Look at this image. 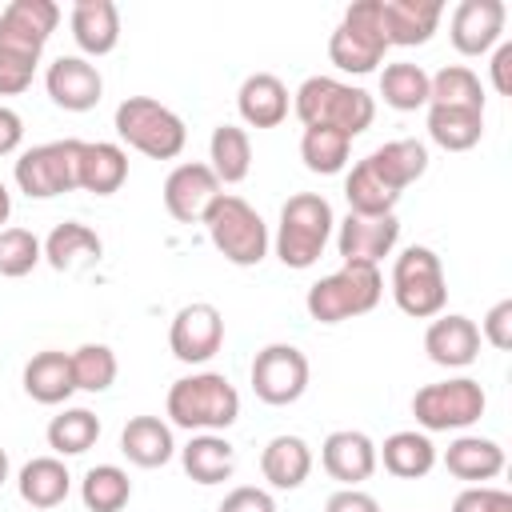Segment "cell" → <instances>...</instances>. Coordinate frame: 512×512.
<instances>
[{"label":"cell","mask_w":512,"mask_h":512,"mask_svg":"<svg viewBox=\"0 0 512 512\" xmlns=\"http://www.w3.org/2000/svg\"><path fill=\"white\" fill-rule=\"evenodd\" d=\"M292 112L304 128H336L344 136H360L376 120V100L360 84L336 76H308L292 92Z\"/></svg>","instance_id":"cell-1"},{"label":"cell","mask_w":512,"mask_h":512,"mask_svg":"<svg viewBox=\"0 0 512 512\" xmlns=\"http://www.w3.org/2000/svg\"><path fill=\"white\" fill-rule=\"evenodd\" d=\"M164 412L184 432H224L240 420V392L224 372H192L172 380Z\"/></svg>","instance_id":"cell-2"},{"label":"cell","mask_w":512,"mask_h":512,"mask_svg":"<svg viewBox=\"0 0 512 512\" xmlns=\"http://www.w3.org/2000/svg\"><path fill=\"white\" fill-rule=\"evenodd\" d=\"M336 232V212L320 192H296L280 204V220H276V256L284 268H312L328 240Z\"/></svg>","instance_id":"cell-3"},{"label":"cell","mask_w":512,"mask_h":512,"mask_svg":"<svg viewBox=\"0 0 512 512\" xmlns=\"http://www.w3.org/2000/svg\"><path fill=\"white\" fill-rule=\"evenodd\" d=\"M112 128L128 148H136L140 156H152V160H176L184 152V144H188L184 120L168 104H160L152 96L120 100L116 116H112Z\"/></svg>","instance_id":"cell-4"},{"label":"cell","mask_w":512,"mask_h":512,"mask_svg":"<svg viewBox=\"0 0 512 512\" xmlns=\"http://www.w3.org/2000/svg\"><path fill=\"white\" fill-rule=\"evenodd\" d=\"M204 228H208V240L212 248L236 264V268H256L264 256H268V224L264 216L244 200V196H232V192H220L216 204L208 208L204 216Z\"/></svg>","instance_id":"cell-5"},{"label":"cell","mask_w":512,"mask_h":512,"mask_svg":"<svg viewBox=\"0 0 512 512\" xmlns=\"http://www.w3.org/2000/svg\"><path fill=\"white\" fill-rule=\"evenodd\" d=\"M384 296V276L372 264H340L332 276H320L308 296L304 308L316 324H340L352 316H364L380 304Z\"/></svg>","instance_id":"cell-6"},{"label":"cell","mask_w":512,"mask_h":512,"mask_svg":"<svg viewBox=\"0 0 512 512\" xmlns=\"http://www.w3.org/2000/svg\"><path fill=\"white\" fill-rule=\"evenodd\" d=\"M384 52H388V40H384V24H380V0L348 4L340 24L328 36V60L340 72L368 76L384 64Z\"/></svg>","instance_id":"cell-7"},{"label":"cell","mask_w":512,"mask_h":512,"mask_svg":"<svg viewBox=\"0 0 512 512\" xmlns=\"http://www.w3.org/2000/svg\"><path fill=\"white\" fill-rule=\"evenodd\" d=\"M392 300L412 320H432L448 304L444 264L428 244H412L392 264Z\"/></svg>","instance_id":"cell-8"},{"label":"cell","mask_w":512,"mask_h":512,"mask_svg":"<svg viewBox=\"0 0 512 512\" xmlns=\"http://www.w3.org/2000/svg\"><path fill=\"white\" fill-rule=\"evenodd\" d=\"M484 408H488V396L472 376H448V380L424 384L412 396V416L424 432H464L484 416Z\"/></svg>","instance_id":"cell-9"},{"label":"cell","mask_w":512,"mask_h":512,"mask_svg":"<svg viewBox=\"0 0 512 512\" xmlns=\"http://www.w3.org/2000/svg\"><path fill=\"white\" fill-rule=\"evenodd\" d=\"M76 164H80V140H48L28 152H20L12 176L16 188L32 200H52L64 192H76Z\"/></svg>","instance_id":"cell-10"},{"label":"cell","mask_w":512,"mask_h":512,"mask_svg":"<svg viewBox=\"0 0 512 512\" xmlns=\"http://www.w3.org/2000/svg\"><path fill=\"white\" fill-rule=\"evenodd\" d=\"M252 392L272 404V408H284V404H296L304 392H308V356L296 348V344H264L252 360Z\"/></svg>","instance_id":"cell-11"},{"label":"cell","mask_w":512,"mask_h":512,"mask_svg":"<svg viewBox=\"0 0 512 512\" xmlns=\"http://www.w3.org/2000/svg\"><path fill=\"white\" fill-rule=\"evenodd\" d=\"M56 24H60V8L52 0H12L0 12V56L36 68Z\"/></svg>","instance_id":"cell-12"},{"label":"cell","mask_w":512,"mask_h":512,"mask_svg":"<svg viewBox=\"0 0 512 512\" xmlns=\"http://www.w3.org/2000/svg\"><path fill=\"white\" fill-rule=\"evenodd\" d=\"M224 344V316L208 300L184 304L168 324V348L180 364H208Z\"/></svg>","instance_id":"cell-13"},{"label":"cell","mask_w":512,"mask_h":512,"mask_svg":"<svg viewBox=\"0 0 512 512\" xmlns=\"http://www.w3.org/2000/svg\"><path fill=\"white\" fill-rule=\"evenodd\" d=\"M396 240H400L396 212L392 216H356V212H348L336 224V252H340L344 264H372V268H380V260L392 256Z\"/></svg>","instance_id":"cell-14"},{"label":"cell","mask_w":512,"mask_h":512,"mask_svg":"<svg viewBox=\"0 0 512 512\" xmlns=\"http://www.w3.org/2000/svg\"><path fill=\"white\" fill-rule=\"evenodd\" d=\"M504 0H460L448 20V40L460 56H484L504 40Z\"/></svg>","instance_id":"cell-15"},{"label":"cell","mask_w":512,"mask_h":512,"mask_svg":"<svg viewBox=\"0 0 512 512\" xmlns=\"http://www.w3.org/2000/svg\"><path fill=\"white\" fill-rule=\"evenodd\" d=\"M216 196H220V180L200 160L176 164L168 172V180H164V208L180 224H204V216L216 204Z\"/></svg>","instance_id":"cell-16"},{"label":"cell","mask_w":512,"mask_h":512,"mask_svg":"<svg viewBox=\"0 0 512 512\" xmlns=\"http://www.w3.org/2000/svg\"><path fill=\"white\" fill-rule=\"evenodd\" d=\"M44 88L56 108L64 112H92L104 96V76L84 56H56L44 72Z\"/></svg>","instance_id":"cell-17"},{"label":"cell","mask_w":512,"mask_h":512,"mask_svg":"<svg viewBox=\"0 0 512 512\" xmlns=\"http://www.w3.org/2000/svg\"><path fill=\"white\" fill-rule=\"evenodd\" d=\"M320 464L332 480H340L344 488H356L376 472V444L360 428H336L320 444Z\"/></svg>","instance_id":"cell-18"},{"label":"cell","mask_w":512,"mask_h":512,"mask_svg":"<svg viewBox=\"0 0 512 512\" xmlns=\"http://www.w3.org/2000/svg\"><path fill=\"white\" fill-rule=\"evenodd\" d=\"M424 352L440 368H468L480 356V328H476V320H468L460 312L432 316V324L424 332Z\"/></svg>","instance_id":"cell-19"},{"label":"cell","mask_w":512,"mask_h":512,"mask_svg":"<svg viewBox=\"0 0 512 512\" xmlns=\"http://www.w3.org/2000/svg\"><path fill=\"white\" fill-rule=\"evenodd\" d=\"M444 4L440 0H380V24L388 48H416L428 44L432 32L440 28Z\"/></svg>","instance_id":"cell-20"},{"label":"cell","mask_w":512,"mask_h":512,"mask_svg":"<svg viewBox=\"0 0 512 512\" xmlns=\"http://www.w3.org/2000/svg\"><path fill=\"white\" fill-rule=\"evenodd\" d=\"M128 180V152L112 140H80V164H76V188L92 196H112Z\"/></svg>","instance_id":"cell-21"},{"label":"cell","mask_w":512,"mask_h":512,"mask_svg":"<svg viewBox=\"0 0 512 512\" xmlns=\"http://www.w3.org/2000/svg\"><path fill=\"white\" fill-rule=\"evenodd\" d=\"M288 108H292V100H288V88L280 76H272V72L244 76V84L236 92V112L248 128H276V124H284Z\"/></svg>","instance_id":"cell-22"},{"label":"cell","mask_w":512,"mask_h":512,"mask_svg":"<svg viewBox=\"0 0 512 512\" xmlns=\"http://www.w3.org/2000/svg\"><path fill=\"white\" fill-rule=\"evenodd\" d=\"M68 24L84 56H108L120 44V8L112 0H76Z\"/></svg>","instance_id":"cell-23"},{"label":"cell","mask_w":512,"mask_h":512,"mask_svg":"<svg viewBox=\"0 0 512 512\" xmlns=\"http://www.w3.org/2000/svg\"><path fill=\"white\" fill-rule=\"evenodd\" d=\"M436 444L428 432H416V428H404V432H392L380 448H376V464H384L388 476L396 480H424L432 468H436Z\"/></svg>","instance_id":"cell-24"},{"label":"cell","mask_w":512,"mask_h":512,"mask_svg":"<svg viewBox=\"0 0 512 512\" xmlns=\"http://www.w3.org/2000/svg\"><path fill=\"white\" fill-rule=\"evenodd\" d=\"M444 468H448V476H456L464 484H484V480H496L504 472V448L488 436L460 432L444 448Z\"/></svg>","instance_id":"cell-25"},{"label":"cell","mask_w":512,"mask_h":512,"mask_svg":"<svg viewBox=\"0 0 512 512\" xmlns=\"http://www.w3.org/2000/svg\"><path fill=\"white\" fill-rule=\"evenodd\" d=\"M260 472H264V480L276 492H296L312 476V448H308V440L288 436V432L272 436L264 444V452H260Z\"/></svg>","instance_id":"cell-26"},{"label":"cell","mask_w":512,"mask_h":512,"mask_svg":"<svg viewBox=\"0 0 512 512\" xmlns=\"http://www.w3.org/2000/svg\"><path fill=\"white\" fill-rule=\"evenodd\" d=\"M24 392L36 404H64L76 392V376H72V352L60 348H44L24 364Z\"/></svg>","instance_id":"cell-27"},{"label":"cell","mask_w":512,"mask_h":512,"mask_svg":"<svg viewBox=\"0 0 512 512\" xmlns=\"http://www.w3.org/2000/svg\"><path fill=\"white\" fill-rule=\"evenodd\" d=\"M120 452L136 468H164L176 456L172 424L160 420V416H132L120 432Z\"/></svg>","instance_id":"cell-28"},{"label":"cell","mask_w":512,"mask_h":512,"mask_svg":"<svg viewBox=\"0 0 512 512\" xmlns=\"http://www.w3.org/2000/svg\"><path fill=\"white\" fill-rule=\"evenodd\" d=\"M180 464H184V472L196 484L212 488V484L232 480V472H236V448L220 432H192V440L180 448Z\"/></svg>","instance_id":"cell-29"},{"label":"cell","mask_w":512,"mask_h":512,"mask_svg":"<svg viewBox=\"0 0 512 512\" xmlns=\"http://www.w3.org/2000/svg\"><path fill=\"white\" fill-rule=\"evenodd\" d=\"M16 492L24 504L32 508H60L72 492V476H68V464L60 456H36L20 468L16 476Z\"/></svg>","instance_id":"cell-30"},{"label":"cell","mask_w":512,"mask_h":512,"mask_svg":"<svg viewBox=\"0 0 512 512\" xmlns=\"http://www.w3.org/2000/svg\"><path fill=\"white\" fill-rule=\"evenodd\" d=\"M40 244H44V260H48L56 272H76V268L100 260V252H104L100 236H96L88 224H80V220L56 224V228L48 232V240H40Z\"/></svg>","instance_id":"cell-31"},{"label":"cell","mask_w":512,"mask_h":512,"mask_svg":"<svg viewBox=\"0 0 512 512\" xmlns=\"http://www.w3.org/2000/svg\"><path fill=\"white\" fill-rule=\"evenodd\" d=\"M428 136L444 152H468L484 136V112L480 108H452V104H428Z\"/></svg>","instance_id":"cell-32"},{"label":"cell","mask_w":512,"mask_h":512,"mask_svg":"<svg viewBox=\"0 0 512 512\" xmlns=\"http://www.w3.org/2000/svg\"><path fill=\"white\" fill-rule=\"evenodd\" d=\"M208 168L220 184H240L252 172V140L240 124H216L208 136Z\"/></svg>","instance_id":"cell-33"},{"label":"cell","mask_w":512,"mask_h":512,"mask_svg":"<svg viewBox=\"0 0 512 512\" xmlns=\"http://www.w3.org/2000/svg\"><path fill=\"white\" fill-rule=\"evenodd\" d=\"M364 160H368V164H372L396 192H404L408 184H416V180L428 172V148H424L420 140H412V136L388 140V144L372 148Z\"/></svg>","instance_id":"cell-34"},{"label":"cell","mask_w":512,"mask_h":512,"mask_svg":"<svg viewBox=\"0 0 512 512\" xmlns=\"http://www.w3.org/2000/svg\"><path fill=\"white\" fill-rule=\"evenodd\" d=\"M344 200H348V212L356 216H392L400 204V192L368 160H356L352 172L344 176Z\"/></svg>","instance_id":"cell-35"},{"label":"cell","mask_w":512,"mask_h":512,"mask_svg":"<svg viewBox=\"0 0 512 512\" xmlns=\"http://www.w3.org/2000/svg\"><path fill=\"white\" fill-rule=\"evenodd\" d=\"M44 440H48L52 456H60V460H64V456H84V452L100 440V420H96V412H88V408H64L60 416L48 420Z\"/></svg>","instance_id":"cell-36"},{"label":"cell","mask_w":512,"mask_h":512,"mask_svg":"<svg viewBox=\"0 0 512 512\" xmlns=\"http://www.w3.org/2000/svg\"><path fill=\"white\" fill-rule=\"evenodd\" d=\"M380 96L396 112L428 108V72L420 64H412V60L384 64V72H380Z\"/></svg>","instance_id":"cell-37"},{"label":"cell","mask_w":512,"mask_h":512,"mask_svg":"<svg viewBox=\"0 0 512 512\" xmlns=\"http://www.w3.org/2000/svg\"><path fill=\"white\" fill-rule=\"evenodd\" d=\"M80 500L88 512H120L132 500V480L120 464H96L80 480Z\"/></svg>","instance_id":"cell-38"},{"label":"cell","mask_w":512,"mask_h":512,"mask_svg":"<svg viewBox=\"0 0 512 512\" xmlns=\"http://www.w3.org/2000/svg\"><path fill=\"white\" fill-rule=\"evenodd\" d=\"M348 152H352V136H344L336 128H304V136H300V160L316 176L344 172L348 168Z\"/></svg>","instance_id":"cell-39"},{"label":"cell","mask_w":512,"mask_h":512,"mask_svg":"<svg viewBox=\"0 0 512 512\" xmlns=\"http://www.w3.org/2000/svg\"><path fill=\"white\" fill-rule=\"evenodd\" d=\"M428 104H452V108H480L484 112V84L468 64H444L436 76H428Z\"/></svg>","instance_id":"cell-40"},{"label":"cell","mask_w":512,"mask_h":512,"mask_svg":"<svg viewBox=\"0 0 512 512\" xmlns=\"http://www.w3.org/2000/svg\"><path fill=\"white\" fill-rule=\"evenodd\" d=\"M116 352L108 344H80L72 352V376H76V392H108L116 384Z\"/></svg>","instance_id":"cell-41"},{"label":"cell","mask_w":512,"mask_h":512,"mask_svg":"<svg viewBox=\"0 0 512 512\" xmlns=\"http://www.w3.org/2000/svg\"><path fill=\"white\" fill-rule=\"evenodd\" d=\"M44 260V244L28 228H0V276L20 280Z\"/></svg>","instance_id":"cell-42"},{"label":"cell","mask_w":512,"mask_h":512,"mask_svg":"<svg viewBox=\"0 0 512 512\" xmlns=\"http://www.w3.org/2000/svg\"><path fill=\"white\" fill-rule=\"evenodd\" d=\"M452 512H512V492L492 484H468L452 500Z\"/></svg>","instance_id":"cell-43"},{"label":"cell","mask_w":512,"mask_h":512,"mask_svg":"<svg viewBox=\"0 0 512 512\" xmlns=\"http://www.w3.org/2000/svg\"><path fill=\"white\" fill-rule=\"evenodd\" d=\"M480 340H488L496 352L512 348V300H496L480 320Z\"/></svg>","instance_id":"cell-44"},{"label":"cell","mask_w":512,"mask_h":512,"mask_svg":"<svg viewBox=\"0 0 512 512\" xmlns=\"http://www.w3.org/2000/svg\"><path fill=\"white\" fill-rule=\"evenodd\" d=\"M216 512H276V500H272V492H264V488L240 484V488H232V492L220 500Z\"/></svg>","instance_id":"cell-45"},{"label":"cell","mask_w":512,"mask_h":512,"mask_svg":"<svg viewBox=\"0 0 512 512\" xmlns=\"http://www.w3.org/2000/svg\"><path fill=\"white\" fill-rule=\"evenodd\" d=\"M32 76H36L32 64H20L12 56H0V96H20L32 84Z\"/></svg>","instance_id":"cell-46"},{"label":"cell","mask_w":512,"mask_h":512,"mask_svg":"<svg viewBox=\"0 0 512 512\" xmlns=\"http://www.w3.org/2000/svg\"><path fill=\"white\" fill-rule=\"evenodd\" d=\"M324 512H380V504H376V496L364 492V488H340V492L328 496Z\"/></svg>","instance_id":"cell-47"},{"label":"cell","mask_w":512,"mask_h":512,"mask_svg":"<svg viewBox=\"0 0 512 512\" xmlns=\"http://www.w3.org/2000/svg\"><path fill=\"white\" fill-rule=\"evenodd\" d=\"M488 72H492V88H496L500 96H512V40H500V44L492 48Z\"/></svg>","instance_id":"cell-48"},{"label":"cell","mask_w":512,"mask_h":512,"mask_svg":"<svg viewBox=\"0 0 512 512\" xmlns=\"http://www.w3.org/2000/svg\"><path fill=\"white\" fill-rule=\"evenodd\" d=\"M20 140H24V120H20V112L8 108V104H0V156H12V152L20 148Z\"/></svg>","instance_id":"cell-49"},{"label":"cell","mask_w":512,"mask_h":512,"mask_svg":"<svg viewBox=\"0 0 512 512\" xmlns=\"http://www.w3.org/2000/svg\"><path fill=\"white\" fill-rule=\"evenodd\" d=\"M8 216H12V192H8L4 180H0V224H8Z\"/></svg>","instance_id":"cell-50"},{"label":"cell","mask_w":512,"mask_h":512,"mask_svg":"<svg viewBox=\"0 0 512 512\" xmlns=\"http://www.w3.org/2000/svg\"><path fill=\"white\" fill-rule=\"evenodd\" d=\"M4 480H8V452L0 448V484H4Z\"/></svg>","instance_id":"cell-51"}]
</instances>
